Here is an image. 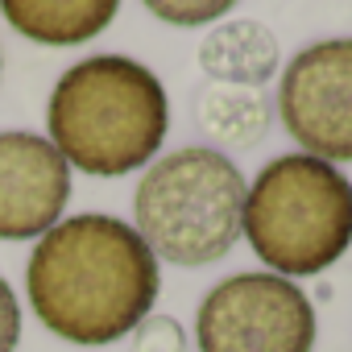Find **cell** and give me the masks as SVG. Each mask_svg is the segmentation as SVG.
Masks as SVG:
<instances>
[{"mask_svg": "<svg viewBox=\"0 0 352 352\" xmlns=\"http://www.w3.org/2000/svg\"><path fill=\"white\" fill-rule=\"evenodd\" d=\"M199 352H311L315 307L278 274H232L195 311Z\"/></svg>", "mask_w": 352, "mask_h": 352, "instance_id": "obj_5", "label": "cell"}, {"mask_svg": "<svg viewBox=\"0 0 352 352\" xmlns=\"http://www.w3.org/2000/svg\"><path fill=\"white\" fill-rule=\"evenodd\" d=\"M141 5L166 21V25H179V30H195V25H212L220 21L236 0H141Z\"/></svg>", "mask_w": 352, "mask_h": 352, "instance_id": "obj_11", "label": "cell"}, {"mask_svg": "<svg viewBox=\"0 0 352 352\" xmlns=\"http://www.w3.org/2000/svg\"><path fill=\"white\" fill-rule=\"evenodd\" d=\"M199 67L212 83L261 91L282 67V46H278V34L270 25L241 17V21L216 25L199 42Z\"/></svg>", "mask_w": 352, "mask_h": 352, "instance_id": "obj_8", "label": "cell"}, {"mask_svg": "<svg viewBox=\"0 0 352 352\" xmlns=\"http://www.w3.org/2000/svg\"><path fill=\"white\" fill-rule=\"evenodd\" d=\"M286 133L319 162H352V38L298 50L278 87Z\"/></svg>", "mask_w": 352, "mask_h": 352, "instance_id": "obj_6", "label": "cell"}, {"mask_svg": "<svg viewBox=\"0 0 352 352\" xmlns=\"http://www.w3.org/2000/svg\"><path fill=\"white\" fill-rule=\"evenodd\" d=\"M133 352H187V336H183V327L174 323L170 315H149L137 327Z\"/></svg>", "mask_w": 352, "mask_h": 352, "instance_id": "obj_12", "label": "cell"}, {"mask_svg": "<svg viewBox=\"0 0 352 352\" xmlns=\"http://www.w3.org/2000/svg\"><path fill=\"white\" fill-rule=\"evenodd\" d=\"M245 191V174L220 149H174L157 157L137 183V236L170 265H212L241 241Z\"/></svg>", "mask_w": 352, "mask_h": 352, "instance_id": "obj_4", "label": "cell"}, {"mask_svg": "<svg viewBox=\"0 0 352 352\" xmlns=\"http://www.w3.org/2000/svg\"><path fill=\"white\" fill-rule=\"evenodd\" d=\"M157 257L116 216H71L38 236L25 294L46 331L67 344L104 348L149 319L157 302Z\"/></svg>", "mask_w": 352, "mask_h": 352, "instance_id": "obj_1", "label": "cell"}, {"mask_svg": "<svg viewBox=\"0 0 352 352\" xmlns=\"http://www.w3.org/2000/svg\"><path fill=\"white\" fill-rule=\"evenodd\" d=\"M21 344V307L13 286L0 278V352H17Z\"/></svg>", "mask_w": 352, "mask_h": 352, "instance_id": "obj_13", "label": "cell"}, {"mask_svg": "<svg viewBox=\"0 0 352 352\" xmlns=\"http://www.w3.org/2000/svg\"><path fill=\"white\" fill-rule=\"evenodd\" d=\"M50 145L67 166L120 179L149 166L170 129V104L157 75L124 54H91L63 71L46 104Z\"/></svg>", "mask_w": 352, "mask_h": 352, "instance_id": "obj_2", "label": "cell"}, {"mask_svg": "<svg viewBox=\"0 0 352 352\" xmlns=\"http://www.w3.org/2000/svg\"><path fill=\"white\" fill-rule=\"evenodd\" d=\"M241 236L278 278H315L352 245V183L311 153H282L245 191Z\"/></svg>", "mask_w": 352, "mask_h": 352, "instance_id": "obj_3", "label": "cell"}, {"mask_svg": "<svg viewBox=\"0 0 352 352\" xmlns=\"http://www.w3.org/2000/svg\"><path fill=\"white\" fill-rule=\"evenodd\" d=\"M120 0H0L5 21L42 46H79L112 25Z\"/></svg>", "mask_w": 352, "mask_h": 352, "instance_id": "obj_9", "label": "cell"}, {"mask_svg": "<svg viewBox=\"0 0 352 352\" xmlns=\"http://www.w3.org/2000/svg\"><path fill=\"white\" fill-rule=\"evenodd\" d=\"M71 199V166L63 153L25 129L0 133V241L46 236Z\"/></svg>", "mask_w": 352, "mask_h": 352, "instance_id": "obj_7", "label": "cell"}, {"mask_svg": "<svg viewBox=\"0 0 352 352\" xmlns=\"http://www.w3.org/2000/svg\"><path fill=\"white\" fill-rule=\"evenodd\" d=\"M195 120L216 145L253 149L270 133V100L253 87L208 83L195 100Z\"/></svg>", "mask_w": 352, "mask_h": 352, "instance_id": "obj_10", "label": "cell"}]
</instances>
